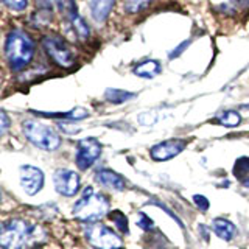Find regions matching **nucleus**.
Returning a JSON list of instances; mask_svg holds the SVG:
<instances>
[{
	"mask_svg": "<svg viewBox=\"0 0 249 249\" xmlns=\"http://www.w3.org/2000/svg\"><path fill=\"white\" fill-rule=\"evenodd\" d=\"M56 5L61 14L64 16V18H67L69 20H72L75 16H78L75 0H56Z\"/></svg>",
	"mask_w": 249,
	"mask_h": 249,
	"instance_id": "f3484780",
	"label": "nucleus"
},
{
	"mask_svg": "<svg viewBox=\"0 0 249 249\" xmlns=\"http://www.w3.org/2000/svg\"><path fill=\"white\" fill-rule=\"evenodd\" d=\"M109 216H111V220L115 223V226L119 228L122 232L128 233L129 232V228H128V218L124 216L120 210H114V212L109 213Z\"/></svg>",
	"mask_w": 249,
	"mask_h": 249,
	"instance_id": "412c9836",
	"label": "nucleus"
},
{
	"mask_svg": "<svg viewBox=\"0 0 249 249\" xmlns=\"http://www.w3.org/2000/svg\"><path fill=\"white\" fill-rule=\"evenodd\" d=\"M216 122L220 124H223V126L233 128V126H238V124L241 123V115L237 111H226L218 117Z\"/></svg>",
	"mask_w": 249,
	"mask_h": 249,
	"instance_id": "dca6fc26",
	"label": "nucleus"
},
{
	"mask_svg": "<svg viewBox=\"0 0 249 249\" xmlns=\"http://www.w3.org/2000/svg\"><path fill=\"white\" fill-rule=\"evenodd\" d=\"M72 22V25H73V30L76 31V35L80 36V37H89V35H90V30H89V27H88V23L84 22V19L81 18L80 14L78 16H75V18L70 20Z\"/></svg>",
	"mask_w": 249,
	"mask_h": 249,
	"instance_id": "6ab92c4d",
	"label": "nucleus"
},
{
	"mask_svg": "<svg viewBox=\"0 0 249 249\" xmlns=\"http://www.w3.org/2000/svg\"><path fill=\"white\" fill-rule=\"evenodd\" d=\"M213 231L220 238L229 241L233 238V235H235L237 232V228L235 224L231 223L229 220H223V218H216V220L213 221Z\"/></svg>",
	"mask_w": 249,
	"mask_h": 249,
	"instance_id": "4468645a",
	"label": "nucleus"
},
{
	"mask_svg": "<svg viewBox=\"0 0 249 249\" xmlns=\"http://www.w3.org/2000/svg\"><path fill=\"white\" fill-rule=\"evenodd\" d=\"M233 175L238 179H245L249 175V158H240L237 159L235 165H233Z\"/></svg>",
	"mask_w": 249,
	"mask_h": 249,
	"instance_id": "aec40b11",
	"label": "nucleus"
},
{
	"mask_svg": "<svg viewBox=\"0 0 249 249\" xmlns=\"http://www.w3.org/2000/svg\"><path fill=\"white\" fill-rule=\"evenodd\" d=\"M22 128H23V134H25V137L33 145L41 148V150L54 151L61 145V137L58 132L41 122L27 120L22 124Z\"/></svg>",
	"mask_w": 249,
	"mask_h": 249,
	"instance_id": "7ed1b4c3",
	"label": "nucleus"
},
{
	"mask_svg": "<svg viewBox=\"0 0 249 249\" xmlns=\"http://www.w3.org/2000/svg\"><path fill=\"white\" fill-rule=\"evenodd\" d=\"M115 0H92L90 2V13L95 22L101 23L107 19L109 13H111Z\"/></svg>",
	"mask_w": 249,
	"mask_h": 249,
	"instance_id": "ddd939ff",
	"label": "nucleus"
},
{
	"mask_svg": "<svg viewBox=\"0 0 249 249\" xmlns=\"http://www.w3.org/2000/svg\"><path fill=\"white\" fill-rule=\"evenodd\" d=\"M101 154V145L97 139L88 137L78 142L76 146V165L80 170H88L92 167Z\"/></svg>",
	"mask_w": 249,
	"mask_h": 249,
	"instance_id": "0eeeda50",
	"label": "nucleus"
},
{
	"mask_svg": "<svg viewBox=\"0 0 249 249\" xmlns=\"http://www.w3.org/2000/svg\"><path fill=\"white\" fill-rule=\"evenodd\" d=\"M52 117H64V119H70V120H83V119H86V117H89V111H86L84 107H75L70 112L52 114Z\"/></svg>",
	"mask_w": 249,
	"mask_h": 249,
	"instance_id": "4be33fe9",
	"label": "nucleus"
},
{
	"mask_svg": "<svg viewBox=\"0 0 249 249\" xmlns=\"http://www.w3.org/2000/svg\"><path fill=\"white\" fill-rule=\"evenodd\" d=\"M153 0H124V11L129 13V14H134V13H140L143 11L145 8H148L151 5Z\"/></svg>",
	"mask_w": 249,
	"mask_h": 249,
	"instance_id": "a211bd4d",
	"label": "nucleus"
},
{
	"mask_svg": "<svg viewBox=\"0 0 249 249\" xmlns=\"http://www.w3.org/2000/svg\"><path fill=\"white\" fill-rule=\"evenodd\" d=\"M109 201L101 193H95L92 187H86L83 196L73 206V215L81 221H97L107 213Z\"/></svg>",
	"mask_w": 249,
	"mask_h": 249,
	"instance_id": "f03ea898",
	"label": "nucleus"
},
{
	"mask_svg": "<svg viewBox=\"0 0 249 249\" xmlns=\"http://www.w3.org/2000/svg\"><path fill=\"white\" fill-rule=\"evenodd\" d=\"M193 201H195V204L202 210V212H206V210L209 209V199L206 196H202V195H195Z\"/></svg>",
	"mask_w": 249,
	"mask_h": 249,
	"instance_id": "393cba45",
	"label": "nucleus"
},
{
	"mask_svg": "<svg viewBox=\"0 0 249 249\" xmlns=\"http://www.w3.org/2000/svg\"><path fill=\"white\" fill-rule=\"evenodd\" d=\"M189 44H190V39H187V41H184V42H182L181 45H179V47H178V49H176V50H173V52H171V53H170V58H175V56H179V54H181V52H182V50L185 49V47H187V45H189Z\"/></svg>",
	"mask_w": 249,
	"mask_h": 249,
	"instance_id": "bb28decb",
	"label": "nucleus"
},
{
	"mask_svg": "<svg viewBox=\"0 0 249 249\" xmlns=\"http://www.w3.org/2000/svg\"><path fill=\"white\" fill-rule=\"evenodd\" d=\"M132 72H134V75H137L140 78L151 80V78L158 76L162 72V66L159 64V61H156V59H146V61L139 62Z\"/></svg>",
	"mask_w": 249,
	"mask_h": 249,
	"instance_id": "9b49d317",
	"label": "nucleus"
},
{
	"mask_svg": "<svg viewBox=\"0 0 249 249\" xmlns=\"http://www.w3.org/2000/svg\"><path fill=\"white\" fill-rule=\"evenodd\" d=\"M134 97H136V93L122 90V89H107L105 92V98L114 105H122V103H124V101H128Z\"/></svg>",
	"mask_w": 249,
	"mask_h": 249,
	"instance_id": "2eb2a0df",
	"label": "nucleus"
},
{
	"mask_svg": "<svg viewBox=\"0 0 249 249\" xmlns=\"http://www.w3.org/2000/svg\"><path fill=\"white\" fill-rule=\"evenodd\" d=\"M5 56L13 72L25 69L35 56V42L23 30H13L5 41Z\"/></svg>",
	"mask_w": 249,
	"mask_h": 249,
	"instance_id": "f257e3e1",
	"label": "nucleus"
},
{
	"mask_svg": "<svg viewBox=\"0 0 249 249\" xmlns=\"http://www.w3.org/2000/svg\"><path fill=\"white\" fill-rule=\"evenodd\" d=\"M33 237V229L22 220H10L2 224L0 245L3 249H25Z\"/></svg>",
	"mask_w": 249,
	"mask_h": 249,
	"instance_id": "20e7f679",
	"label": "nucleus"
},
{
	"mask_svg": "<svg viewBox=\"0 0 249 249\" xmlns=\"http://www.w3.org/2000/svg\"><path fill=\"white\" fill-rule=\"evenodd\" d=\"M137 226H139V228H142L143 231H150L153 228V221L146 213L140 212L139 213V220H137Z\"/></svg>",
	"mask_w": 249,
	"mask_h": 249,
	"instance_id": "b1692460",
	"label": "nucleus"
},
{
	"mask_svg": "<svg viewBox=\"0 0 249 249\" xmlns=\"http://www.w3.org/2000/svg\"><path fill=\"white\" fill-rule=\"evenodd\" d=\"M95 178L100 184H103L106 187H111V189H115V190L124 189V179L112 170H100Z\"/></svg>",
	"mask_w": 249,
	"mask_h": 249,
	"instance_id": "f8f14e48",
	"label": "nucleus"
},
{
	"mask_svg": "<svg viewBox=\"0 0 249 249\" xmlns=\"http://www.w3.org/2000/svg\"><path fill=\"white\" fill-rule=\"evenodd\" d=\"M42 47L47 54L61 67H72L75 62V54L70 45L61 36L50 35L42 39Z\"/></svg>",
	"mask_w": 249,
	"mask_h": 249,
	"instance_id": "39448f33",
	"label": "nucleus"
},
{
	"mask_svg": "<svg viewBox=\"0 0 249 249\" xmlns=\"http://www.w3.org/2000/svg\"><path fill=\"white\" fill-rule=\"evenodd\" d=\"M246 187H249V179H248V181H246Z\"/></svg>",
	"mask_w": 249,
	"mask_h": 249,
	"instance_id": "c85d7f7f",
	"label": "nucleus"
},
{
	"mask_svg": "<svg viewBox=\"0 0 249 249\" xmlns=\"http://www.w3.org/2000/svg\"><path fill=\"white\" fill-rule=\"evenodd\" d=\"M241 3H246V5H249V0H240Z\"/></svg>",
	"mask_w": 249,
	"mask_h": 249,
	"instance_id": "cd10ccee",
	"label": "nucleus"
},
{
	"mask_svg": "<svg viewBox=\"0 0 249 249\" xmlns=\"http://www.w3.org/2000/svg\"><path fill=\"white\" fill-rule=\"evenodd\" d=\"M89 243L97 249H120L123 246L122 238L112 229L105 224H92L86 229Z\"/></svg>",
	"mask_w": 249,
	"mask_h": 249,
	"instance_id": "423d86ee",
	"label": "nucleus"
},
{
	"mask_svg": "<svg viewBox=\"0 0 249 249\" xmlns=\"http://www.w3.org/2000/svg\"><path fill=\"white\" fill-rule=\"evenodd\" d=\"M20 185L28 195L37 193L44 185V173L37 167L23 165L20 168Z\"/></svg>",
	"mask_w": 249,
	"mask_h": 249,
	"instance_id": "1a4fd4ad",
	"label": "nucleus"
},
{
	"mask_svg": "<svg viewBox=\"0 0 249 249\" xmlns=\"http://www.w3.org/2000/svg\"><path fill=\"white\" fill-rule=\"evenodd\" d=\"M0 122H2V126H0V132H2V134H5L8 126H10V119H8V115H6L5 111L0 112Z\"/></svg>",
	"mask_w": 249,
	"mask_h": 249,
	"instance_id": "a878e982",
	"label": "nucleus"
},
{
	"mask_svg": "<svg viewBox=\"0 0 249 249\" xmlns=\"http://www.w3.org/2000/svg\"><path fill=\"white\" fill-rule=\"evenodd\" d=\"M3 3L10 8L11 11H23L28 6V0H3Z\"/></svg>",
	"mask_w": 249,
	"mask_h": 249,
	"instance_id": "5701e85b",
	"label": "nucleus"
},
{
	"mask_svg": "<svg viewBox=\"0 0 249 249\" xmlns=\"http://www.w3.org/2000/svg\"><path fill=\"white\" fill-rule=\"evenodd\" d=\"M53 184L58 193L64 195V196H73L80 189V176L72 170L62 168L54 173Z\"/></svg>",
	"mask_w": 249,
	"mask_h": 249,
	"instance_id": "6e6552de",
	"label": "nucleus"
},
{
	"mask_svg": "<svg viewBox=\"0 0 249 249\" xmlns=\"http://www.w3.org/2000/svg\"><path fill=\"white\" fill-rule=\"evenodd\" d=\"M185 145H187V142L182 139L167 140V142H160L158 145H154L151 148L150 154L154 160H168L181 153L185 148Z\"/></svg>",
	"mask_w": 249,
	"mask_h": 249,
	"instance_id": "9d476101",
	"label": "nucleus"
}]
</instances>
